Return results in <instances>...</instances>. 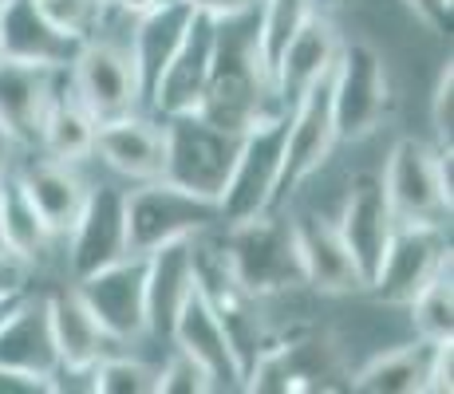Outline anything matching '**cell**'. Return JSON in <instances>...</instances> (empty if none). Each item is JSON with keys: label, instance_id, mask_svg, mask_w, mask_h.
<instances>
[{"label": "cell", "instance_id": "16", "mask_svg": "<svg viewBox=\"0 0 454 394\" xmlns=\"http://www.w3.org/2000/svg\"><path fill=\"white\" fill-rule=\"evenodd\" d=\"M336 229L344 236L356 268H360L364 288H368L375 268H380V260H383V252H387V244H391V233H395V213H391L387 194H383V178L364 174V178L352 182V194H348L344 209H340Z\"/></svg>", "mask_w": 454, "mask_h": 394}, {"label": "cell", "instance_id": "35", "mask_svg": "<svg viewBox=\"0 0 454 394\" xmlns=\"http://www.w3.org/2000/svg\"><path fill=\"white\" fill-rule=\"evenodd\" d=\"M434 135H439L442 151H450L454 138V72L447 64V72L439 75V87H434Z\"/></svg>", "mask_w": 454, "mask_h": 394}, {"label": "cell", "instance_id": "22", "mask_svg": "<svg viewBox=\"0 0 454 394\" xmlns=\"http://www.w3.org/2000/svg\"><path fill=\"white\" fill-rule=\"evenodd\" d=\"M293 233H296V257H301L304 284H312L317 292H356V288H364L360 268H356L336 221L309 213L296 217Z\"/></svg>", "mask_w": 454, "mask_h": 394}, {"label": "cell", "instance_id": "36", "mask_svg": "<svg viewBox=\"0 0 454 394\" xmlns=\"http://www.w3.org/2000/svg\"><path fill=\"white\" fill-rule=\"evenodd\" d=\"M8 292H28V265L8 249H0V296Z\"/></svg>", "mask_w": 454, "mask_h": 394}, {"label": "cell", "instance_id": "43", "mask_svg": "<svg viewBox=\"0 0 454 394\" xmlns=\"http://www.w3.org/2000/svg\"><path fill=\"white\" fill-rule=\"evenodd\" d=\"M320 4H344V0H320Z\"/></svg>", "mask_w": 454, "mask_h": 394}, {"label": "cell", "instance_id": "6", "mask_svg": "<svg viewBox=\"0 0 454 394\" xmlns=\"http://www.w3.org/2000/svg\"><path fill=\"white\" fill-rule=\"evenodd\" d=\"M328 99L336 143L364 138L383 122L391 107V87L380 51L372 43H340V56L328 75Z\"/></svg>", "mask_w": 454, "mask_h": 394}, {"label": "cell", "instance_id": "25", "mask_svg": "<svg viewBox=\"0 0 454 394\" xmlns=\"http://www.w3.org/2000/svg\"><path fill=\"white\" fill-rule=\"evenodd\" d=\"M190 20H194V8L182 4V0H162L151 12L135 16V32H130V59H135L138 87H143V103L151 95L154 79L162 75V67L174 59L182 36H186Z\"/></svg>", "mask_w": 454, "mask_h": 394}, {"label": "cell", "instance_id": "11", "mask_svg": "<svg viewBox=\"0 0 454 394\" xmlns=\"http://www.w3.org/2000/svg\"><path fill=\"white\" fill-rule=\"evenodd\" d=\"M75 292L99 320V328L107 331V339L127 344V339L146 331V265L138 252H130V257L115 260V265L99 268L91 276H80Z\"/></svg>", "mask_w": 454, "mask_h": 394}, {"label": "cell", "instance_id": "42", "mask_svg": "<svg viewBox=\"0 0 454 394\" xmlns=\"http://www.w3.org/2000/svg\"><path fill=\"white\" fill-rule=\"evenodd\" d=\"M0 249H4V201H0Z\"/></svg>", "mask_w": 454, "mask_h": 394}, {"label": "cell", "instance_id": "15", "mask_svg": "<svg viewBox=\"0 0 454 394\" xmlns=\"http://www.w3.org/2000/svg\"><path fill=\"white\" fill-rule=\"evenodd\" d=\"M0 371L28 382L32 390H51L59 375V352L51 339L48 304L24 296V304L0 328Z\"/></svg>", "mask_w": 454, "mask_h": 394}, {"label": "cell", "instance_id": "31", "mask_svg": "<svg viewBox=\"0 0 454 394\" xmlns=\"http://www.w3.org/2000/svg\"><path fill=\"white\" fill-rule=\"evenodd\" d=\"M411 320L419 339H450L454 336V284H450V268H442L431 284L411 300Z\"/></svg>", "mask_w": 454, "mask_h": 394}, {"label": "cell", "instance_id": "39", "mask_svg": "<svg viewBox=\"0 0 454 394\" xmlns=\"http://www.w3.org/2000/svg\"><path fill=\"white\" fill-rule=\"evenodd\" d=\"M111 8H119V12L123 16H130V20H135V16H143V12H151L154 4H162V0H107Z\"/></svg>", "mask_w": 454, "mask_h": 394}, {"label": "cell", "instance_id": "21", "mask_svg": "<svg viewBox=\"0 0 454 394\" xmlns=\"http://www.w3.org/2000/svg\"><path fill=\"white\" fill-rule=\"evenodd\" d=\"M56 67L36 64H16V59H0V130L12 138L16 146H36L43 111L56 91Z\"/></svg>", "mask_w": 454, "mask_h": 394}, {"label": "cell", "instance_id": "33", "mask_svg": "<svg viewBox=\"0 0 454 394\" xmlns=\"http://www.w3.org/2000/svg\"><path fill=\"white\" fill-rule=\"evenodd\" d=\"M59 32H67L72 40H87L103 20V4L107 0H32Z\"/></svg>", "mask_w": 454, "mask_h": 394}, {"label": "cell", "instance_id": "37", "mask_svg": "<svg viewBox=\"0 0 454 394\" xmlns=\"http://www.w3.org/2000/svg\"><path fill=\"white\" fill-rule=\"evenodd\" d=\"M407 4L415 8V16L431 32H450V8H454V0H407Z\"/></svg>", "mask_w": 454, "mask_h": 394}, {"label": "cell", "instance_id": "7", "mask_svg": "<svg viewBox=\"0 0 454 394\" xmlns=\"http://www.w3.org/2000/svg\"><path fill=\"white\" fill-rule=\"evenodd\" d=\"M209 225H217V201L209 197L186 194L162 178L127 189V244L138 257L178 236H198Z\"/></svg>", "mask_w": 454, "mask_h": 394}, {"label": "cell", "instance_id": "9", "mask_svg": "<svg viewBox=\"0 0 454 394\" xmlns=\"http://www.w3.org/2000/svg\"><path fill=\"white\" fill-rule=\"evenodd\" d=\"M67 72H72V79H67L72 91L80 95V103L99 122L130 115V111H138V103H143V87H138L130 48L87 36L80 48H75Z\"/></svg>", "mask_w": 454, "mask_h": 394}, {"label": "cell", "instance_id": "32", "mask_svg": "<svg viewBox=\"0 0 454 394\" xmlns=\"http://www.w3.org/2000/svg\"><path fill=\"white\" fill-rule=\"evenodd\" d=\"M91 390L99 394H151L154 390V371L138 359L123 355H103L91 367Z\"/></svg>", "mask_w": 454, "mask_h": 394}, {"label": "cell", "instance_id": "10", "mask_svg": "<svg viewBox=\"0 0 454 394\" xmlns=\"http://www.w3.org/2000/svg\"><path fill=\"white\" fill-rule=\"evenodd\" d=\"M442 268H450L442 225H395L368 288L383 304H411Z\"/></svg>", "mask_w": 454, "mask_h": 394}, {"label": "cell", "instance_id": "1", "mask_svg": "<svg viewBox=\"0 0 454 394\" xmlns=\"http://www.w3.org/2000/svg\"><path fill=\"white\" fill-rule=\"evenodd\" d=\"M198 115L209 119L214 127L230 130V135H246L253 122L281 115L273 79H269L265 59H261L257 48V4L249 12L217 20L214 64H209Z\"/></svg>", "mask_w": 454, "mask_h": 394}, {"label": "cell", "instance_id": "17", "mask_svg": "<svg viewBox=\"0 0 454 394\" xmlns=\"http://www.w3.org/2000/svg\"><path fill=\"white\" fill-rule=\"evenodd\" d=\"M80 40L59 32L32 0H0V59L67 72Z\"/></svg>", "mask_w": 454, "mask_h": 394}, {"label": "cell", "instance_id": "12", "mask_svg": "<svg viewBox=\"0 0 454 394\" xmlns=\"http://www.w3.org/2000/svg\"><path fill=\"white\" fill-rule=\"evenodd\" d=\"M72 276H91L99 268L130 257L127 244V189L91 186L83 197L80 217L72 221Z\"/></svg>", "mask_w": 454, "mask_h": 394}, {"label": "cell", "instance_id": "40", "mask_svg": "<svg viewBox=\"0 0 454 394\" xmlns=\"http://www.w3.org/2000/svg\"><path fill=\"white\" fill-rule=\"evenodd\" d=\"M24 296H28V292H8V296H0V328H4L8 315H12V312L24 304Z\"/></svg>", "mask_w": 454, "mask_h": 394}, {"label": "cell", "instance_id": "2", "mask_svg": "<svg viewBox=\"0 0 454 394\" xmlns=\"http://www.w3.org/2000/svg\"><path fill=\"white\" fill-rule=\"evenodd\" d=\"M222 257H225V268L233 273V280H238L246 292L261 296V300L304 284L293 221L273 213V209L249 217V221L225 225Z\"/></svg>", "mask_w": 454, "mask_h": 394}, {"label": "cell", "instance_id": "30", "mask_svg": "<svg viewBox=\"0 0 454 394\" xmlns=\"http://www.w3.org/2000/svg\"><path fill=\"white\" fill-rule=\"evenodd\" d=\"M320 12V0H257V48L265 59V72L273 79V67L293 36Z\"/></svg>", "mask_w": 454, "mask_h": 394}, {"label": "cell", "instance_id": "4", "mask_svg": "<svg viewBox=\"0 0 454 394\" xmlns=\"http://www.w3.org/2000/svg\"><path fill=\"white\" fill-rule=\"evenodd\" d=\"M380 178L395 225H442L450 217V151H431L419 138H399Z\"/></svg>", "mask_w": 454, "mask_h": 394}, {"label": "cell", "instance_id": "23", "mask_svg": "<svg viewBox=\"0 0 454 394\" xmlns=\"http://www.w3.org/2000/svg\"><path fill=\"white\" fill-rule=\"evenodd\" d=\"M340 56V36L328 20H320V12L304 24L293 36V43L281 51L273 67V95L281 103V111H289L312 83L332 75V64Z\"/></svg>", "mask_w": 454, "mask_h": 394}, {"label": "cell", "instance_id": "14", "mask_svg": "<svg viewBox=\"0 0 454 394\" xmlns=\"http://www.w3.org/2000/svg\"><path fill=\"white\" fill-rule=\"evenodd\" d=\"M214 36H217L214 16L194 12V20H190L174 59L162 67V75L154 79L151 95H146L154 115L170 119V115H190V111H198V103H202V95H206L209 64H214Z\"/></svg>", "mask_w": 454, "mask_h": 394}, {"label": "cell", "instance_id": "3", "mask_svg": "<svg viewBox=\"0 0 454 394\" xmlns=\"http://www.w3.org/2000/svg\"><path fill=\"white\" fill-rule=\"evenodd\" d=\"M281 162H285V111L269 115L241 135L238 158L217 194V225H238L265 213L281 201Z\"/></svg>", "mask_w": 454, "mask_h": 394}, {"label": "cell", "instance_id": "18", "mask_svg": "<svg viewBox=\"0 0 454 394\" xmlns=\"http://www.w3.org/2000/svg\"><path fill=\"white\" fill-rule=\"evenodd\" d=\"M146 265V331L170 339L182 304L194 292V236H178L143 252Z\"/></svg>", "mask_w": 454, "mask_h": 394}, {"label": "cell", "instance_id": "41", "mask_svg": "<svg viewBox=\"0 0 454 394\" xmlns=\"http://www.w3.org/2000/svg\"><path fill=\"white\" fill-rule=\"evenodd\" d=\"M12 146H16V143L4 135V130H0V182L8 178V166H12Z\"/></svg>", "mask_w": 454, "mask_h": 394}, {"label": "cell", "instance_id": "29", "mask_svg": "<svg viewBox=\"0 0 454 394\" xmlns=\"http://www.w3.org/2000/svg\"><path fill=\"white\" fill-rule=\"evenodd\" d=\"M0 201H4V249L12 252V257H20L24 265L40 260L56 233H51L48 221L36 213V205L24 197L16 178L0 182Z\"/></svg>", "mask_w": 454, "mask_h": 394}, {"label": "cell", "instance_id": "8", "mask_svg": "<svg viewBox=\"0 0 454 394\" xmlns=\"http://www.w3.org/2000/svg\"><path fill=\"white\" fill-rule=\"evenodd\" d=\"M194 280L198 292L209 300L214 315L222 320L225 339H230L233 355H238L241 379L261 355L269 352V331H265V315H261V296L246 292V288L233 280V273L225 268V257L217 249H206L194 236Z\"/></svg>", "mask_w": 454, "mask_h": 394}, {"label": "cell", "instance_id": "28", "mask_svg": "<svg viewBox=\"0 0 454 394\" xmlns=\"http://www.w3.org/2000/svg\"><path fill=\"white\" fill-rule=\"evenodd\" d=\"M439 344V339H434ZM431 339H419L411 347H399L380 359H372L352 387L364 394H423L431 390V359H434Z\"/></svg>", "mask_w": 454, "mask_h": 394}, {"label": "cell", "instance_id": "24", "mask_svg": "<svg viewBox=\"0 0 454 394\" xmlns=\"http://www.w3.org/2000/svg\"><path fill=\"white\" fill-rule=\"evenodd\" d=\"M48 323H51V339L59 352V371L64 375H91V367L107 355V331L99 328V320L91 315V308L80 300L75 288L51 292L48 300Z\"/></svg>", "mask_w": 454, "mask_h": 394}, {"label": "cell", "instance_id": "20", "mask_svg": "<svg viewBox=\"0 0 454 394\" xmlns=\"http://www.w3.org/2000/svg\"><path fill=\"white\" fill-rule=\"evenodd\" d=\"M95 154L115 174H123L127 182L162 178V158H166L162 122L143 119L138 111L119 119H103L95 127Z\"/></svg>", "mask_w": 454, "mask_h": 394}, {"label": "cell", "instance_id": "26", "mask_svg": "<svg viewBox=\"0 0 454 394\" xmlns=\"http://www.w3.org/2000/svg\"><path fill=\"white\" fill-rule=\"evenodd\" d=\"M16 182H20L24 197L36 205V213L48 221L51 233H67L72 229V221L80 217L83 209V197H87V186L83 178L72 170V162H56V158H43V162H28L20 174H16Z\"/></svg>", "mask_w": 454, "mask_h": 394}, {"label": "cell", "instance_id": "5", "mask_svg": "<svg viewBox=\"0 0 454 394\" xmlns=\"http://www.w3.org/2000/svg\"><path fill=\"white\" fill-rule=\"evenodd\" d=\"M162 138H166V158H162V182L186 189V194L217 201L230 166L238 158L241 135L214 127L198 111L190 115H170L162 119Z\"/></svg>", "mask_w": 454, "mask_h": 394}, {"label": "cell", "instance_id": "19", "mask_svg": "<svg viewBox=\"0 0 454 394\" xmlns=\"http://www.w3.org/2000/svg\"><path fill=\"white\" fill-rule=\"evenodd\" d=\"M170 344L178 352H186L198 367L209 375V382L217 387H241V367H238V355H233L230 339H225V328L222 320L214 315L209 300L198 292V280H194V292L190 300L182 304L178 320L170 328Z\"/></svg>", "mask_w": 454, "mask_h": 394}, {"label": "cell", "instance_id": "27", "mask_svg": "<svg viewBox=\"0 0 454 394\" xmlns=\"http://www.w3.org/2000/svg\"><path fill=\"white\" fill-rule=\"evenodd\" d=\"M95 127L99 119L80 103V95L59 87L56 79V91H51V103L43 111V127H40V146L48 151L56 162H80V158L95 154Z\"/></svg>", "mask_w": 454, "mask_h": 394}, {"label": "cell", "instance_id": "13", "mask_svg": "<svg viewBox=\"0 0 454 394\" xmlns=\"http://www.w3.org/2000/svg\"><path fill=\"white\" fill-rule=\"evenodd\" d=\"M336 146V127H332V99L328 79L312 83L301 99L285 111V162H281V197L296 194L312 174L325 166V158Z\"/></svg>", "mask_w": 454, "mask_h": 394}, {"label": "cell", "instance_id": "34", "mask_svg": "<svg viewBox=\"0 0 454 394\" xmlns=\"http://www.w3.org/2000/svg\"><path fill=\"white\" fill-rule=\"evenodd\" d=\"M154 390H166V394H206V390H214V382H209V375L194 363V359L174 347L170 363H166L162 371H154Z\"/></svg>", "mask_w": 454, "mask_h": 394}, {"label": "cell", "instance_id": "38", "mask_svg": "<svg viewBox=\"0 0 454 394\" xmlns=\"http://www.w3.org/2000/svg\"><path fill=\"white\" fill-rule=\"evenodd\" d=\"M182 4H190L194 12H202V16H214V20H225V16L249 12L257 0H182Z\"/></svg>", "mask_w": 454, "mask_h": 394}]
</instances>
